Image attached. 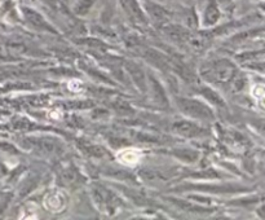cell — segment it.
I'll return each instance as SVG.
<instances>
[{
    "mask_svg": "<svg viewBox=\"0 0 265 220\" xmlns=\"http://www.w3.org/2000/svg\"><path fill=\"white\" fill-rule=\"evenodd\" d=\"M176 105L179 106L182 113L201 121H212L215 118L212 110L203 102L190 98H176Z\"/></svg>",
    "mask_w": 265,
    "mask_h": 220,
    "instance_id": "7a4b0ae2",
    "label": "cell"
},
{
    "mask_svg": "<svg viewBox=\"0 0 265 220\" xmlns=\"http://www.w3.org/2000/svg\"><path fill=\"white\" fill-rule=\"evenodd\" d=\"M179 203H180V206H181V207H184V208H186V207H188V205H186V202H179ZM189 207H190L191 210H194V211H205V210H203V208L191 207V206H189Z\"/></svg>",
    "mask_w": 265,
    "mask_h": 220,
    "instance_id": "e0dca14e",
    "label": "cell"
},
{
    "mask_svg": "<svg viewBox=\"0 0 265 220\" xmlns=\"http://www.w3.org/2000/svg\"><path fill=\"white\" fill-rule=\"evenodd\" d=\"M137 49V52L141 54L145 60H148L149 63H152L153 65L161 69H168L170 68V60L168 57L163 56L162 53H159L158 51H155L153 48L145 47V45H136L135 47Z\"/></svg>",
    "mask_w": 265,
    "mask_h": 220,
    "instance_id": "8992f818",
    "label": "cell"
},
{
    "mask_svg": "<svg viewBox=\"0 0 265 220\" xmlns=\"http://www.w3.org/2000/svg\"><path fill=\"white\" fill-rule=\"evenodd\" d=\"M189 189H198V191H209V192H214V193H230V192H234V191H242L241 188H234V187H229V185H227V187H219V185H216V187H190Z\"/></svg>",
    "mask_w": 265,
    "mask_h": 220,
    "instance_id": "5bb4252c",
    "label": "cell"
},
{
    "mask_svg": "<svg viewBox=\"0 0 265 220\" xmlns=\"http://www.w3.org/2000/svg\"><path fill=\"white\" fill-rule=\"evenodd\" d=\"M26 141L33 148L38 149L43 153H48V154L60 153L62 150L60 140L54 139V137H29V139H26Z\"/></svg>",
    "mask_w": 265,
    "mask_h": 220,
    "instance_id": "277c9868",
    "label": "cell"
},
{
    "mask_svg": "<svg viewBox=\"0 0 265 220\" xmlns=\"http://www.w3.org/2000/svg\"><path fill=\"white\" fill-rule=\"evenodd\" d=\"M145 9L148 15L152 17L153 21L158 25H166L167 22L170 21V12L167 11L166 8H163L162 6L157 3H153V2H146L145 3Z\"/></svg>",
    "mask_w": 265,
    "mask_h": 220,
    "instance_id": "ba28073f",
    "label": "cell"
},
{
    "mask_svg": "<svg viewBox=\"0 0 265 220\" xmlns=\"http://www.w3.org/2000/svg\"><path fill=\"white\" fill-rule=\"evenodd\" d=\"M172 130L173 132L185 137H198L205 135V130L202 127L189 121H177L172 125Z\"/></svg>",
    "mask_w": 265,
    "mask_h": 220,
    "instance_id": "52a82bcc",
    "label": "cell"
},
{
    "mask_svg": "<svg viewBox=\"0 0 265 220\" xmlns=\"http://www.w3.org/2000/svg\"><path fill=\"white\" fill-rule=\"evenodd\" d=\"M235 75V66L228 60H220L215 61L209 68H206L205 77L210 82H214L220 86L230 83Z\"/></svg>",
    "mask_w": 265,
    "mask_h": 220,
    "instance_id": "6da1fadb",
    "label": "cell"
},
{
    "mask_svg": "<svg viewBox=\"0 0 265 220\" xmlns=\"http://www.w3.org/2000/svg\"><path fill=\"white\" fill-rule=\"evenodd\" d=\"M202 93L206 96V98H209L210 101L214 102L215 105H221V106H223V105H224V102L221 101V98L219 97L218 93H215L214 91H211V89H209V88H203Z\"/></svg>",
    "mask_w": 265,
    "mask_h": 220,
    "instance_id": "9a60e30c",
    "label": "cell"
},
{
    "mask_svg": "<svg viewBox=\"0 0 265 220\" xmlns=\"http://www.w3.org/2000/svg\"><path fill=\"white\" fill-rule=\"evenodd\" d=\"M96 0H78L74 6V12L78 16H84L90 12Z\"/></svg>",
    "mask_w": 265,
    "mask_h": 220,
    "instance_id": "4fadbf2b",
    "label": "cell"
},
{
    "mask_svg": "<svg viewBox=\"0 0 265 220\" xmlns=\"http://www.w3.org/2000/svg\"><path fill=\"white\" fill-rule=\"evenodd\" d=\"M22 15H24L25 21L30 25L31 27H34L35 30L57 34V31L53 29V26H52V25L49 24V22H48L40 13L36 12L35 9L30 8V7H22Z\"/></svg>",
    "mask_w": 265,
    "mask_h": 220,
    "instance_id": "3957f363",
    "label": "cell"
},
{
    "mask_svg": "<svg viewBox=\"0 0 265 220\" xmlns=\"http://www.w3.org/2000/svg\"><path fill=\"white\" fill-rule=\"evenodd\" d=\"M219 18H220V11H219L216 0H210L207 7H206L205 16H203L205 25L206 26H212L219 21Z\"/></svg>",
    "mask_w": 265,
    "mask_h": 220,
    "instance_id": "30bf717a",
    "label": "cell"
},
{
    "mask_svg": "<svg viewBox=\"0 0 265 220\" xmlns=\"http://www.w3.org/2000/svg\"><path fill=\"white\" fill-rule=\"evenodd\" d=\"M61 176H62L63 182L65 183H69V182L73 183V182H75V180H77L78 174H77V171H75V170L66 169V170H63L62 173H61Z\"/></svg>",
    "mask_w": 265,
    "mask_h": 220,
    "instance_id": "2e32d148",
    "label": "cell"
},
{
    "mask_svg": "<svg viewBox=\"0 0 265 220\" xmlns=\"http://www.w3.org/2000/svg\"><path fill=\"white\" fill-rule=\"evenodd\" d=\"M93 194H95L97 202L101 203L102 206L107 207L109 210H111V211H113L114 207L118 206V203H119V199L116 198L115 194L109 192L106 188L104 187H95V189H93Z\"/></svg>",
    "mask_w": 265,
    "mask_h": 220,
    "instance_id": "9c48e42d",
    "label": "cell"
},
{
    "mask_svg": "<svg viewBox=\"0 0 265 220\" xmlns=\"http://www.w3.org/2000/svg\"><path fill=\"white\" fill-rule=\"evenodd\" d=\"M125 69L128 70V73L131 74L132 79H134L135 83L139 86V88H141V91H145L146 84H145V77H144V73L141 72V69L134 63H127L125 64Z\"/></svg>",
    "mask_w": 265,
    "mask_h": 220,
    "instance_id": "8fae6325",
    "label": "cell"
},
{
    "mask_svg": "<svg viewBox=\"0 0 265 220\" xmlns=\"http://www.w3.org/2000/svg\"><path fill=\"white\" fill-rule=\"evenodd\" d=\"M150 81H152L153 92H154L155 101H158L159 104H162V105H168V101H167V96L163 91V87L159 84V82L157 81L154 77H150Z\"/></svg>",
    "mask_w": 265,
    "mask_h": 220,
    "instance_id": "7c38bea8",
    "label": "cell"
},
{
    "mask_svg": "<svg viewBox=\"0 0 265 220\" xmlns=\"http://www.w3.org/2000/svg\"><path fill=\"white\" fill-rule=\"evenodd\" d=\"M119 3L125 15L129 17V20H132L136 24L143 25L148 22L145 12H144V9L141 8L137 0H119Z\"/></svg>",
    "mask_w": 265,
    "mask_h": 220,
    "instance_id": "5b68a950",
    "label": "cell"
}]
</instances>
